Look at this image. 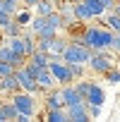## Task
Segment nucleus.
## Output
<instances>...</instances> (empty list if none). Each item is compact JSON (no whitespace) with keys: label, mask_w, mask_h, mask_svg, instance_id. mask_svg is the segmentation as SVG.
<instances>
[{"label":"nucleus","mask_w":120,"mask_h":122,"mask_svg":"<svg viewBox=\"0 0 120 122\" xmlns=\"http://www.w3.org/2000/svg\"><path fill=\"white\" fill-rule=\"evenodd\" d=\"M87 67H89L94 74H101V77H103L110 67H115V55H113V50H108V48L94 50L91 57H89V62H87Z\"/></svg>","instance_id":"obj_1"},{"label":"nucleus","mask_w":120,"mask_h":122,"mask_svg":"<svg viewBox=\"0 0 120 122\" xmlns=\"http://www.w3.org/2000/svg\"><path fill=\"white\" fill-rule=\"evenodd\" d=\"M12 98V103L17 105V110H19V115H27V117H36L38 115V98H36V93H29V91H17V93H12L10 96Z\"/></svg>","instance_id":"obj_2"},{"label":"nucleus","mask_w":120,"mask_h":122,"mask_svg":"<svg viewBox=\"0 0 120 122\" xmlns=\"http://www.w3.org/2000/svg\"><path fill=\"white\" fill-rule=\"evenodd\" d=\"M91 53H94V50H89L87 46L67 43L65 50H63V60H65L67 65H72V62H82V65H87V62H89V57H91Z\"/></svg>","instance_id":"obj_3"},{"label":"nucleus","mask_w":120,"mask_h":122,"mask_svg":"<svg viewBox=\"0 0 120 122\" xmlns=\"http://www.w3.org/2000/svg\"><path fill=\"white\" fill-rule=\"evenodd\" d=\"M48 70L53 72V77L58 79L60 86H63V84H72V81H75V77H72V72H70V65L65 62L63 57H50V60H48Z\"/></svg>","instance_id":"obj_4"},{"label":"nucleus","mask_w":120,"mask_h":122,"mask_svg":"<svg viewBox=\"0 0 120 122\" xmlns=\"http://www.w3.org/2000/svg\"><path fill=\"white\" fill-rule=\"evenodd\" d=\"M15 77H17V81H19V89L22 91H29V93H36V96H43V91L38 89V84H36V79L24 70V65L22 67H17L15 70Z\"/></svg>","instance_id":"obj_5"},{"label":"nucleus","mask_w":120,"mask_h":122,"mask_svg":"<svg viewBox=\"0 0 120 122\" xmlns=\"http://www.w3.org/2000/svg\"><path fill=\"white\" fill-rule=\"evenodd\" d=\"M53 108H65V101H63V91H60L58 86L43 93V110H53Z\"/></svg>","instance_id":"obj_6"},{"label":"nucleus","mask_w":120,"mask_h":122,"mask_svg":"<svg viewBox=\"0 0 120 122\" xmlns=\"http://www.w3.org/2000/svg\"><path fill=\"white\" fill-rule=\"evenodd\" d=\"M60 91H63V101H65V108L70 105H77V103H84V96L75 89V84H63L60 86Z\"/></svg>","instance_id":"obj_7"},{"label":"nucleus","mask_w":120,"mask_h":122,"mask_svg":"<svg viewBox=\"0 0 120 122\" xmlns=\"http://www.w3.org/2000/svg\"><path fill=\"white\" fill-rule=\"evenodd\" d=\"M36 84H38V89L46 93V91H50V89H55V86H60L58 84V79L53 77V72L48 70V67H43L38 74H36Z\"/></svg>","instance_id":"obj_8"},{"label":"nucleus","mask_w":120,"mask_h":122,"mask_svg":"<svg viewBox=\"0 0 120 122\" xmlns=\"http://www.w3.org/2000/svg\"><path fill=\"white\" fill-rule=\"evenodd\" d=\"M19 91V81H17V77H15V72L12 74H7V77H0V96H12V93H17Z\"/></svg>","instance_id":"obj_9"},{"label":"nucleus","mask_w":120,"mask_h":122,"mask_svg":"<svg viewBox=\"0 0 120 122\" xmlns=\"http://www.w3.org/2000/svg\"><path fill=\"white\" fill-rule=\"evenodd\" d=\"M84 101H87V103H94V105H103V103H106V91H103L96 81H91V86H89Z\"/></svg>","instance_id":"obj_10"},{"label":"nucleus","mask_w":120,"mask_h":122,"mask_svg":"<svg viewBox=\"0 0 120 122\" xmlns=\"http://www.w3.org/2000/svg\"><path fill=\"white\" fill-rule=\"evenodd\" d=\"M67 120H70V122H87V120H91L89 112H87V103L70 105V108H67Z\"/></svg>","instance_id":"obj_11"},{"label":"nucleus","mask_w":120,"mask_h":122,"mask_svg":"<svg viewBox=\"0 0 120 122\" xmlns=\"http://www.w3.org/2000/svg\"><path fill=\"white\" fill-rule=\"evenodd\" d=\"M70 41L67 38H63V36H55V38H50V48H48V60L50 57H63V50H65V46H67Z\"/></svg>","instance_id":"obj_12"},{"label":"nucleus","mask_w":120,"mask_h":122,"mask_svg":"<svg viewBox=\"0 0 120 122\" xmlns=\"http://www.w3.org/2000/svg\"><path fill=\"white\" fill-rule=\"evenodd\" d=\"M72 7H75V15H77V19L84 24V22H91V19H96L94 15H91V10L87 7V3L84 0H79V3H72Z\"/></svg>","instance_id":"obj_13"},{"label":"nucleus","mask_w":120,"mask_h":122,"mask_svg":"<svg viewBox=\"0 0 120 122\" xmlns=\"http://www.w3.org/2000/svg\"><path fill=\"white\" fill-rule=\"evenodd\" d=\"M0 112H3L5 122H7V120H17V117H19V110H17V105L12 103V98H10V101H0Z\"/></svg>","instance_id":"obj_14"},{"label":"nucleus","mask_w":120,"mask_h":122,"mask_svg":"<svg viewBox=\"0 0 120 122\" xmlns=\"http://www.w3.org/2000/svg\"><path fill=\"white\" fill-rule=\"evenodd\" d=\"M103 26H108L113 34H120V15H115L113 10H108L106 15H103V22H101Z\"/></svg>","instance_id":"obj_15"},{"label":"nucleus","mask_w":120,"mask_h":122,"mask_svg":"<svg viewBox=\"0 0 120 122\" xmlns=\"http://www.w3.org/2000/svg\"><path fill=\"white\" fill-rule=\"evenodd\" d=\"M43 117L48 122H67V108H53V110H43Z\"/></svg>","instance_id":"obj_16"},{"label":"nucleus","mask_w":120,"mask_h":122,"mask_svg":"<svg viewBox=\"0 0 120 122\" xmlns=\"http://www.w3.org/2000/svg\"><path fill=\"white\" fill-rule=\"evenodd\" d=\"M7 41V46L12 48V53H17V55H24L27 57V50H24V38L22 36H10V38H5ZM29 60V57H27Z\"/></svg>","instance_id":"obj_17"},{"label":"nucleus","mask_w":120,"mask_h":122,"mask_svg":"<svg viewBox=\"0 0 120 122\" xmlns=\"http://www.w3.org/2000/svg\"><path fill=\"white\" fill-rule=\"evenodd\" d=\"M53 10H55V3H50V0H38L34 5V15H41V17H48Z\"/></svg>","instance_id":"obj_18"},{"label":"nucleus","mask_w":120,"mask_h":122,"mask_svg":"<svg viewBox=\"0 0 120 122\" xmlns=\"http://www.w3.org/2000/svg\"><path fill=\"white\" fill-rule=\"evenodd\" d=\"M0 31H3V38H10V36H22V31H24V26H22V24H17V22L12 19L10 24H5V26L0 29Z\"/></svg>","instance_id":"obj_19"},{"label":"nucleus","mask_w":120,"mask_h":122,"mask_svg":"<svg viewBox=\"0 0 120 122\" xmlns=\"http://www.w3.org/2000/svg\"><path fill=\"white\" fill-rule=\"evenodd\" d=\"M46 24L48 26H53V29H58V31H63L65 29V22H63V15H60L58 10H53L48 17H46Z\"/></svg>","instance_id":"obj_20"},{"label":"nucleus","mask_w":120,"mask_h":122,"mask_svg":"<svg viewBox=\"0 0 120 122\" xmlns=\"http://www.w3.org/2000/svg\"><path fill=\"white\" fill-rule=\"evenodd\" d=\"M29 62H34L36 67H48V53H43V50H34L31 55H29Z\"/></svg>","instance_id":"obj_21"},{"label":"nucleus","mask_w":120,"mask_h":122,"mask_svg":"<svg viewBox=\"0 0 120 122\" xmlns=\"http://www.w3.org/2000/svg\"><path fill=\"white\" fill-rule=\"evenodd\" d=\"M84 3H87V7L91 10V15H94L96 19L106 15V5H103V0H84Z\"/></svg>","instance_id":"obj_22"},{"label":"nucleus","mask_w":120,"mask_h":122,"mask_svg":"<svg viewBox=\"0 0 120 122\" xmlns=\"http://www.w3.org/2000/svg\"><path fill=\"white\" fill-rule=\"evenodd\" d=\"M103 79H106V84H118V81H120V67H118V65L110 67V70L103 74Z\"/></svg>","instance_id":"obj_23"},{"label":"nucleus","mask_w":120,"mask_h":122,"mask_svg":"<svg viewBox=\"0 0 120 122\" xmlns=\"http://www.w3.org/2000/svg\"><path fill=\"white\" fill-rule=\"evenodd\" d=\"M70 72H72L75 79H82V77L87 74V65H82V62H72V65H70Z\"/></svg>","instance_id":"obj_24"},{"label":"nucleus","mask_w":120,"mask_h":122,"mask_svg":"<svg viewBox=\"0 0 120 122\" xmlns=\"http://www.w3.org/2000/svg\"><path fill=\"white\" fill-rule=\"evenodd\" d=\"M58 34H60L58 29H53V26H48V24H46V26H43V29H41L36 36H38V38H55Z\"/></svg>","instance_id":"obj_25"},{"label":"nucleus","mask_w":120,"mask_h":122,"mask_svg":"<svg viewBox=\"0 0 120 122\" xmlns=\"http://www.w3.org/2000/svg\"><path fill=\"white\" fill-rule=\"evenodd\" d=\"M84 103H87V101H84ZM87 112H89V117H91V120H96V117H101V105L87 103Z\"/></svg>","instance_id":"obj_26"},{"label":"nucleus","mask_w":120,"mask_h":122,"mask_svg":"<svg viewBox=\"0 0 120 122\" xmlns=\"http://www.w3.org/2000/svg\"><path fill=\"white\" fill-rule=\"evenodd\" d=\"M17 67H12L10 62H3V60H0V77H7V74H12Z\"/></svg>","instance_id":"obj_27"},{"label":"nucleus","mask_w":120,"mask_h":122,"mask_svg":"<svg viewBox=\"0 0 120 122\" xmlns=\"http://www.w3.org/2000/svg\"><path fill=\"white\" fill-rule=\"evenodd\" d=\"M10 22H12V15H7V12L0 10V29H3L5 24H10Z\"/></svg>","instance_id":"obj_28"},{"label":"nucleus","mask_w":120,"mask_h":122,"mask_svg":"<svg viewBox=\"0 0 120 122\" xmlns=\"http://www.w3.org/2000/svg\"><path fill=\"white\" fill-rule=\"evenodd\" d=\"M22 3V7H29V10H34V5L38 3V0H19Z\"/></svg>","instance_id":"obj_29"},{"label":"nucleus","mask_w":120,"mask_h":122,"mask_svg":"<svg viewBox=\"0 0 120 122\" xmlns=\"http://www.w3.org/2000/svg\"><path fill=\"white\" fill-rule=\"evenodd\" d=\"M113 12H115V15H120V0H115V5H113Z\"/></svg>","instance_id":"obj_30"},{"label":"nucleus","mask_w":120,"mask_h":122,"mask_svg":"<svg viewBox=\"0 0 120 122\" xmlns=\"http://www.w3.org/2000/svg\"><path fill=\"white\" fill-rule=\"evenodd\" d=\"M0 122H5V117H3V112H0Z\"/></svg>","instance_id":"obj_31"},{"label":"nucleus","mask_w":120,"mask_h":122,"mask_svg":"<svg viewBox=\"0 0 120 122\" xmlns=\"http://www.w3.org/2000/svg\"><path fill=\"white\" fill-rule=\"evenodd\" d=\"M70 3H79V0H70Z\"/></svg>","instance_id":"obj_32"}]
</instances>
